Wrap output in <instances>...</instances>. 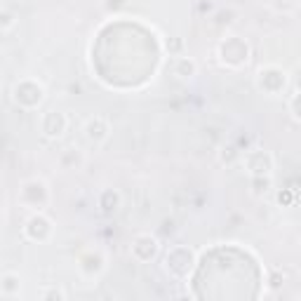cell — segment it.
<instances>
[{
	"instance_id": "1",
	"label": "cell",
	"mask_w": 301,
	"mask_h": 301,
	"mask_svg": "<svg viewBox=\"0 0 301 301\" xmlns=\"http://www.w3.org/2000/svg\"><path fill=\"white\" fill-rule=\"evenodd\" d=\"M64 129H66V118H64L62 113L50 111L43 118V132L47 134V137H62Z\"/></svg>"
}]
</instances>
